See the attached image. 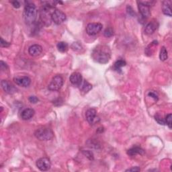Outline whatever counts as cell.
Listing matches in <instances>:
<instances>
[{
    "instance_id": "obj_1",
    "label": "cell",
    "mask_w": 172,
    "mask_h": 172,
    "mask_svg": "<svg viewBox=\"0 0 172 172\" xmlns=\"http://www.w3.org/2000/svg\"><path fill=\"white\" fill-rule=\"evenodd\" d=\"M92 58L98 63L106 64L111 58L110 49L106 45H99L92 50Z\"/></svg>"
},
{
    "instance_id": "obj_2",
    "label": "cell",
    "mask_w": 172,
    "mask_h": 172,
    "mask_svg": "<svg viewBox=\"0 0 172 172\" xmlns=\"http://www.w3.org/2000/svg\"><path fill=\"white\" fill-rule=\"evenodd\" d=\"M24 19L27 24H33L36 19L37 10L36 6L32 3H27L24 10Z\"/></svg>"
},
{
    "instance_id": "obj_3",
    "label": "cell",
    "mask_w": 172,
    "mask_h": 172,
    "mask_svg": "<svg viewBox=\"0 0 172 172\" xmlns=\"http://www.w3.org/2000/svg\"><path fill=\"white\" fill-rule=\"evenodd\" d=\"M34 135L40 141H49L53 138L54 132L49 128L42 127L36 130Z\"/></svg>"
},
{
    "instance_id": "obj_4",
    "label": "cell",
    "mask_w": 172,
    "mask_h": 172,
    "mask_svg": "<svg viewBox=\"0 0 172 172\" xmlns=\"http://www.w3.org/2000/svg\"><path fill=\"white\" fill-rule=\"evenodd\" d=\"M63 82V79L61 75H55L49 84L48 89L50 91H58L62 88Z\"/></svg>"
},
{
    "instance_id": "obj_5",
    "label": "cell",
    "mask_w": 172,
    "mask_h": 172,
    "mask_svg": "<svg viewBox=\"0 0 172 172\" xmlns=\"http://www.w3.org/2000/svg\"><path fill=\"white\" fill-rule=\"evenodd\" d=\"M103 26L100 23H89L86 26L85 31L89 36H95L100 32Z\"/></svg>"
},
{
    "instance_id": "obj_6",
    "label": "cell",
    "mask_w": 172,
    "mask_h": 172,
    "mask_svg": "<svg viewBox=\"0 0 172 172\" xmlns=\"http://www.w3.org/2000/svg\"><path fill=\"white\" fill-rule=\"evenodd\" d=\"M66 15L59 10H55L52 14V21L56 24H61L66 20Z\"/></svg>"
},
{
    "instance_id": "obj_7",
    "label": "cell",
    "mask_w": 172,
    "mask_h": 172,
    "mask_svg": "<svg viewBox=\"0 0 172 172\" xmlns=\"http://www.w3.org/2000/svg\"><path fill=\"white\" fill-rule=\"evenodd\" d=\"M36 165L38 169H39L41 171H45L50 170L51 167V163L48 158L42 157L36 161Z\"/></svg>"
},
{
    "instance_id": "obj_8",
    "label": "cell",
    "mask_w": 172,
    "mask_h": 172,
    "mask_svg": "<svg viewBox=\"0 0 172 172\" xmlns=\"http://www.w3.org/2000/svg\"><path fill=\"white\" fill-rule=\"evenodd\" d=\"M85 117L90 124H96L100 120L97 117V112L94 108H89L86 111Z\"/></svg>"
},
{
    "instance_id": "obj_9",
    "label": "cell",
    "mask_w": 172,
    "mask_h": 172,
    "mask_svg": "<svg viewBox=\"0 0 172 172\" xmlns=\"http://www.w3.org/2000/svg\"><path fill=\"white\" fill-rule=\"evenodd\" d=\"M14 81L16 85L21 86V87H23V88L28 87V86L31 84V79L27 76L14 77Z\"/></svg>"
},
{
    "instance_id": "obj_10",
    "label": "cell",
    "mask_w": 172,
    "mask_h": 172,
    "mask_svg": "<svg viewBox=\"0 0 172 172\" xmlns=\"http://www.w3.org/2000/svg\"><path fill=\"white\" fill-rule=\"evenodd\" d=\"M70 82L76 87H79L81 84L83 82V77L81 74L78 72L73 73L69 77Z\"/></svg>"
},
{
    "instance_id": "obj_11",
    "label": "cell",
    "mask_w": 172,
    "mask_h": 172,
    "mask_svg": "<svg viewBox=\"0 0 172 172\" xmlns=\"http://www.w3.org/2000/svg\"><path fill=\"white\" fill-rule=\"evenodd\" d=\"M2 89L7 93L14 94L17 92V89L15 86L6 80H2L1 82Z\"/></svg>"
},
{
    "instance_id": "obj_12",
    "label": "cell",
    "mask_w": 172,
    "mask_h": 172,
    "mask_svg": "<svg viewBox=\"0 0 172 172\" xmlns=\"http://www.w3.org/2000/svg\"><path fill=\"white\" fill-rule=\"evenodd\" d=\"M138 8L139 10V13L143 18L145 19L148 18L150 16V11L149 6L145 5V4L139 2H138Z\"/></svg>"
},
{
    "instance_id": "obj_13",
    "label": "cell",
    "mask_w": 172,
    "mask_h": 172,
    "mask_svg": "<svg viewBox=\"0 0 172 172\" xmlns=\"http://www.w3.org/2000/svg\"><path fill=\"white\" fill-rule=\"evenodd\" d=\"M158 26V22L156 20H152L145 26V33L147 34H152L157 29Z\"/></svg>"
},
{
    "instance_id": "obj_14",
    "label": "cell",
    "mask_w": 172,
    "mask_h": 172,
    "mask_svg": "<svg viewBox=\"0 0 172 172\" xmlns=\"http://www.w3.org/2000/svg\"><path fill=\"white\" fill-rule=\"evenodd\" d=\"M42 52V47L39 45H33L29 47L28 53L32 57L39 56Z\"/></svg>"
},
{
    "instance_id": "obj_15",
    "label": "cell",
    "mask_w": 172,
    "mask_h": 172,
    "mask_svg": "<svg viewBox=\"0 0 172 172\" xmlns=\"http://www.w3.org/2000/svg\"><path fill=\"white\" fill-rule=\"evenodd\" d=\"M34 114H35V112L32 108H26L24 109L21 113V118L24 120H28L32 118Z\"/></svg>"
},
{
    "instance_id": "obj_16",
    "label": "cell",
    "mask_w": 172,
    "mask_h": 172,
    "mask_svg": "<svg viewBox=\"0 0 172 172\" xmlns=\"http://www.w3.org/2000/svg\"><path fill=\"white\" fill-rule=\"evenodd\" d=\"M144 150L139 147H134L127 150V154L130 156H135L136 155H143Z\"/></svg>"
},
{
    "instance_id": "obj_17",
    "label": "cell",
    "mask_w": 172,
    "mask_h": 172,
    "mask_svg": "<svg viewBox=\"0 0 172 172\" xmlns=\"http://www.w3.org/2000/svg\"><path fill=\"white\" fill-rule=\"evenodd\" d=\"M162 10H163V13L165 15L169 17H171V9L170 6V2L169 1L163 2Z\"/></svg>"
},
{
    "instance_id": "obj_18",
    "label": "cell",
    "mask_w": 172,
    "mask_h": 172,
    "mask_svg": "<svg viewBox=\"0 0 172 172\" xmlns=\"http://www.w3.org/2000/svg\"><path fill=\"white\" fill-rule=\"evenodd\" d=\"M79 88L80 91L81 92H84L85 93H88V92H89L90 90L92 89V85L90 84H89L87 81L84 80L82 84H81V85Z\"/></svg>"
},
{
    "instance_id": "obj_19",
    "label": "cell",
    "mask_w": 172,
    "mask_h": 172,
    "mask_svg": "<svg viewBox=\"0 0 172 172\" xmlns=\"http://www.w3.org/2000/svg\"><path fill=\"white\" fill-rule=\"evenodd\" d=\"M127 64V63L125 61H124V60H118L115 62L114 64V69L115 71H121V69L123 67H125Z\"/></svg>"
},
{
    "instance_id": "obj_20",
    "label": "cell",
    "mask_w": 172,
    "mask_h": 172,
    "mask_svg": "<svg viewBox=\"0 0 172 172\" xmlns=\"http://www.w3.org/2000/svg\"><path fill=\"white\" fill-rule=\"evenodd\" d=\"M57 49L61 53H65L69 49V45L65 42H59L57 45Z\"/></svg>"
},
{
    "instance_id": "obj_21",
    "label": "cell",
    "mask_w": 172,
    "mask_h": 172,
    "mask_svg": "<svg viewBox=\"0 0 172 172\" xmlns=\"http://www.w3.org/2000/svg\"><path fill=\"white\" fill-rule=\"evenodd\" d=\"M168 58V55H167V50L165 49V46L161 47V49L160 50V59L161 61H165Z\"/></svg>"
},
{
    "instance_id": "obj_22",
    "label": "cell",
    "mask_w": 172,
    "mask_h": 172,
    "mask_svg": "<svg viewBox=\"0 0 172 172\" xmlns=\"http://www.w3.org/2000/svg\"><path fill=\"white\" fill-rule=\"evenodd\" d=\"M155 119L156 121L161 124V125H165V118H163L162 116H161L160 114H156L155 116Z\"/></svg>"
},
{
    "instance_id": "obj_23",
    "label": "cell",
    "mask_w": 172,
    "mask_h": 172,
    "mask_svg": "<svg viewBox=\"0 0 172 172\" xmlns=\"http://www.w3.org/2000/svg\"><path fill=\"white\" fill-rule=\"evenodd\" d=\"M165 124H167L170 128H171L172 127V115L171 114H167L165 118Z\"/></svg>"
},
{
    "instance_id": "obj_24",
    "label": "cell",
    "mask_w": 172,
    "mask_h": 172,
    "mask_svg": "<svg viewBox=\"0 0 172 172\" xmlns=\"http://www.w3.org/2000/svg\"><path fill=\"white\" fill-rule=\"evenodd\" d=\"M104 35L107 38H110L114 35V30L112 28H106L104 32Z\"/></svg>"
},
{
    "instance_id": "obj_25",
    "label": "cell",
    "mask_w": 172,
    "mask_h": 172,
    "mask_svg": "<svg viewBox=\"0 0 172 172\" xmlns=\"http://www.w3.org/2000/svg\"><path fill=\"white\" fill-rule=\"evenodd\" d=\"M83 153L85 155V157H87L89 160H93V155L92 152L90 151V150H84Z\"/></svg>"
},
{
    "instance_id": "obj_26",
    "label": "cell",
    "mask_w": 172,
    "mask_h": 172,
    "mask_svg": "<svg viewBox=\"0 0 172 172\" xmlns=\"http://www.w3.org/2000/svg\"><path fill=\"white\" fill-rule=\"evenodd\" d=\"M2 47H9L10 46V43L8 42L3 39V38H1V42H0Z\"/></svg>"
},
{
    "instance_id": "obj_27",
    "label": "cell",
    "mask_w": 172,
    "mask_h": 172,
    "mask_svg": "<svg viewBox=\"0 0 172 172\" xmlns=\"http://www.w3.org/2000/svg\"><path fill=\"white\" fill-rule=\"evenodd\" d=\"M148 96L149 97H151L153 98V99H155V100L156 101L158 100V99H159V96L157 95V93L156 92H150L149 93H148Z\"/></svg>"
},
{
    "instance_id": "obj_28",
    "label": "cell",
    "mask_w": 172,
    "mask_h": 172,
    "mask_svg": "<svg viewBox=\"0 0 172 172\" xmlns=\"http://www.w3.org/2000/svg\"><path fill=\"white\" fill-rule=\"evenodd\" d=\"M81 46L78 42H74V44L72 45V49L75 50H80V49H81Z\"/></svg>"
},
{
    "instance_id": "obj_29",
    "label": "cell",
    "mask_w": 172,
    "mask_h": 172,
    "mask_svg": "<svg viewBox=\"0 0 172 172\" xmlns=\"http://www.w3.org/2000/svg\"><path fill=\"white\" fill-rule=\"evenodd\" d=\"M28 100L31 103H32V104H36V103H37L38 102V98L36 96H30L29 98H28Z\"/></svg>"
},
{
    "instance_id": "obj_30",
    "label": "cell",
    "mask_w": 172,
    "mask_h": 172,
    "mask_svg": "<svg viewBox=\"0 0 172 172\" xmlns=\"http://www.w3.org/2000/svg\"><path fill=\"white\" fill-rule=\"evenodd\" d=\"M141 169L139 167H132L131 168H128L126 170V171H140Z\"/></svg>"
},
{
    "instance_id": "obj_31",
    "label": "cell",
    "mask_w": 172,
    "mask_h": 172,
    "mask_svg": "<svg viewBox=\"0 0 172 172\" xmlns=\"http://www.w3.org/2000/svg\"><path fill=\"white\" fill-rule=\"evenodd\" d=\"M12 6H14L15 8H20V3L18 1H13V2H11Z\"/></svg>"
},
{
    "instance_id": "obj_32",
    "label": "cell",
    "mask_w": 172,
    "mask_h": 172,
    "mask_svg": "<svg viewBox=\"0 0 172 172\" xmlns=\"http://www.w3.org/2000/svg\"><path fill=\"white\" fill-rule=\"evenodd\" d=\"M0 66H1V69L2 70H6L7 69V65L6 63H4L3 61H1L0 62Z\"/></svg>"
}]
</instances>
